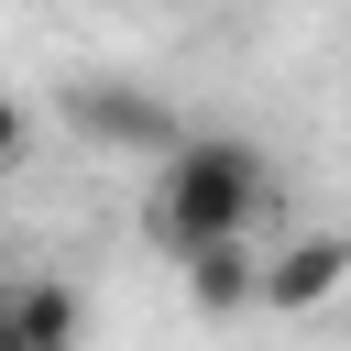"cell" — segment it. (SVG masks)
<instances>
[{
	"label": "cell",
	"mask_w": 351,
	"mask_h": 351,
	"mask_svg": "<svg viewBox=\"0 0 351 351\" xmlns=\"http://www.w3.org/2000/svg\"><path fill=\"white\" fill-rule=\"evenodd\" d=\"M274 219V154L241 132H176V154L143 186V241L154 252H208V241H252Z\"/></svg>",
	"instance_id": "1"
},
{
	"label": "cell",
	"mask_w": 351,
	"mask_h": 351,
	"mask_svg": "<svg viewBox=\"0 0 351 351\" xmlns=\"http://www.w3.org/2000/svg\"><path fill=\"white\" fill-rule=\"evenodd\" d=\"M55 110H66V132H77V143H99V154H143V165H165V154H176V132H186L143 77H66V88H55Z\"/></svg>",
	"instance_id": "2"
},
{
	"label": "cell",
	"mask_w": 351,
	"mask_h": 351,
	"mask_svg": "<svg viewBox=\"0 0 351 351\" xmlns=\"http://www.w3.org/2000/svg\"><path fill=\"white\" fill-rule=\"evenodd\" d=\"M329 296H351V230H296V241L263 252L252 307H274V318H318Z\"/></svg>",
	"instance_id": "3"
},
{
	"label": "cell",
	"mask_w": 351,
	"mask_h": 351,
	"mask_svg": "<svg viewBox=\"0 0 351 351\" xmlns=\"http://www.w3.org/2000/svg\"><path fill=\"white\" fill-rule=\"evenodd\" d=\"M0 351H88V296L55 274H11L0 285Z\"/></svg>",
	"instance_id": "4"
},
{
	"label": "cell",
	"mask_w": 351,
	"mask_h": 351,
	"mask_svg": "<svg viewBox=\"0 0 351 351\" xmlns=\"http://www.w3.org/2000/svg\"><path fill=\"white\" fill-rule=\"evenodd\" d=\"M252 285H263V252H252V241H208V252H186V296H197L208 318H241Z\"/></svg>",
	"instance_id": "5"
},
{
	"label": "cell",
	"mask_w": 351,
	"mask_h": 351,
	"mask_svg": "<svg viewBox=\"0 0 351 351\" xmlns=\"http://www.w3.org/2000/svg\"><path fill=\"white\" fill-rule=\"evenodd\" d=\"M22 154H33V110H22V99H11V88H0V176H11V165H22Z\"/></svg>",
	"instance_id": "6"
}]
</instances>
